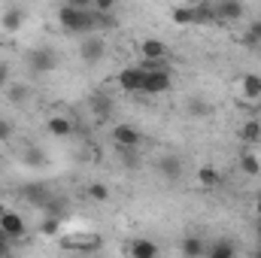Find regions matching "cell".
Segmentation results:
<instances>
[{
  "instance_id": "1",
  "label": "cell",
  "mask_w": 261,
  "mask_h": 258,
  "mask_svg": "<svg viewBox=\"0 0 261 258\" xmlns=\"http://www.w3.org/2000/svg\"><path fill=\"white\" fill-rule=\"evenodd\" d=\"M58 24L64 28L67 34L91 37V34H94V24H91V6H73V3H64V6L58 9Z\"/></svg>"
},
{
  "instance_id": "2",
  "label": "cell",
  "mask_w": 261,
  "mask_h": 258,
  "mask_svg": "<svg viewBox=\"0 0 261 258\" xmlns=\"http://www.w3.org/2000/svg\"><path fill=\"white\" fill-rule=\"evenodd\" d=\"M28 67H31V73H37V76L52 73V70L58 67V52L49 49V46H40V49H34V52L28 55Z\"/></svg>"
},
{
  "instance_id": "3",
  "label": "cell",
  "mask_w": 261,
  "mask_h": 258,
  "mask_svg": "<svg viewBox=\"0 0 261 258\" xmlns=\"http://www.w3.org/2000/svg\"><path fill=\"white\" fill-rule=\"evenodd\" d=\"M113 143H116L119 149H125V152H128V149L134 152V149H140L143 134L134 128V125H125V122H122V125H116V128H113Z\"/></svg>"
},
{
  "instance_id": "4",
  "label": "cell",
  "mask_w": 261,
  "mask_h": 258,
  "mask_svg": "<svg viewBox=\"0 0 261 258\" xmlns=\"http://www.w3.org/2000/svg\"><path fill=\"white\" fill-rule=\"evenodd\" d=\"M103 52H107V43L100 40V37H82V43H79V58L85 61V64H97L100 58H103Z\"/></svg>"
},
{
  "instance_id": "5",
  "label": "cell",
  "mask_w": 261,
  "mask_h": 258,
  "mask_svg": "<svg viewBox=\"0 0 261 258\" xmlns=\"http://www.w3.org/2000/svg\"><path fill=\"white\" fill-rule=\"evenodd\" d=\"M243 15H246V6L237 3V0H219L216 3V24L219 21H237Z\"/></svg>"
},
{
  "instance_id": "6",
  "label": "cell",
  "mask_w": 261,
  "mask_h": 258,
  "mask_svg": "<svg viewBox=\"0 0 261 258\" xmlns=\"http://www.w3.org/2000/svg\"><path fill=\"white\" fill-rule=\"evenodd\" d=\"M0 231L9 237V240H18V237H24V219L18 216V213H12V210H6V216L0 219Z\"/></svg>"
},
{
  "instance_id": "7",
  "label": "cell",
  "mask_w": 261,
  "mask_h": 258,
  "mask_svg": "<svg viewBox=\"0 0 261 258\" xmlns=\"http://www.w3.org/2000/svg\"><path fill=\"white\" fill-rule=\"evenodd\" d=\"M119 88L128 91V94L143 91V70H140V67H125V70L119 73Z\"/></svg>"
},
{
  "instance_id": "8",
  "label": "cell",
  "mask_w": 261,
  "mask_h": 258,
  "mask_svg": "<svg viewBox=\"0 0 261 258\" xmlns=\"http://www.w3.org/2000/svg\"><path fill=\"white\" fill-rule=\"evenodd\" d=\"M128 255L130 258H158V243L149 237H134L128 243Z\"/></svg>"
},
{
  "instance_id": "9",
  "label": "cell",
  "mask_w": 261,
  "mask_h": 258,
  "mask_svg": "<svg viewBox=\"0 0 261 258\" xmlns=\"http://www.w3.org/2000/svg\"><path fill=\"white\" fill-rule=\"evenodd\" d=\"M140 55H143V61H164V55H167V43L149 37V40L140 43Z\"/></svg>"
},
{
  "instance_id": "10",
  "label": "cell",
  "mask_w": 261,
  "mask_h": 258,
  "mask_svg": "<svg viewBox=\"0 0 261 258\" xmlns=\"http://www.w3.org/2000/svg\"><path fill=\"white\" fill-rule=\"evenodd\" d=\"M158 173L164 176V179H179L182 176V158L179 155H164V158H158Z\"/></svg>"
},
{
  "instance_id": "11",
  "label": "cell",
  "mask_w": 261,
  "mask_h": 258,
  "mask_svg": "<svg viewBox=\"0 0 261 258\" xmlns=\"http://www.w3.org/2000/svg\"><path fill=\"white\" fill-rule=\"evenodd\" d=\"M21 24H24V9H21V6H9V9L0 15V28L9 31V34H15Z\"/></svg>"
},
{
  "instance_id": "12",
  "label": "cell",
  "mask_w": 261,
  "mask_h": 258,
  "mask_svg": "<svg viewBox=\"0 0 261 258\" xmlns=\"http://www.w3.org/2000/svg\"><path fill=\"white\" fill-rule=\"evenodd\" d=\"M237 255V246H234V240H213L210 246H206V258H234Z\"/></svg>"
},
{
  "instance_id": "13",
  "label": "cell",
  "mask_w": 261,
  "mask_h": 258,
  "mask_svg": "<svg viewBox=\"0 0 261 258\" xmlns=\"http://www.w3.org/2000/svg\"><path fill=\"white\" fill-rule=\"evenodd\" d=\"M91 24H94V31H113V28H119V18L113 12H103V9L91 6Z\"/></svg>"
},
{
  "instance_id": "14",
  "label": "cell",
  "mask_w": 261,
  "mask_h": 258,
  "mask_svg": "<svg viewBox=\"0 0 261 258\" xmlns=\"http://www.w3.org/2000/svg\"><path fill=\"white\" fill-rule=\"evenodd\" d=\"M179 249H182V255L186 258H203L206 255V243H203V237H186L182 243H179Z\"/></svg>"
},
{
  "instance_id": "15",
  "label": "cell",
  "mask_w": 261,
  "mask_h": 258,
  "mask_svg": "<svg viewBox=\"0 0 261 258\" xmlns=\"http://www.w3.org/2000/svg\"><path fill=\"white\" fill-rule=\"evenodd\" d=\"M240 88H243V94H246L249 100H261V76L258 73H246V76L240 79Z\"/></svg>"
},
{
  "instance_id": "16",
  "label": "cell",
  "mask_w": 261,
  "mask_h": 258,
  "mask_svg": "<svg viewBox=\"0 0 261 258\" xmlns=\"http://www.w3.org/2000/svg\"><path fill=\"white\" fill-rule=\"evenodd\" d=\"M195 24H216V3H195Z\"/></svg>"
},
{
  "instance_id": "17",
  "label": "cell",
  "mask_w": 261,
  "mask_h": 258,
  "mask_svg": "<svg viewBox=\"0 0 261 258\" xmlns=\"http://www.w3.org/2000/svg\"><path fill=\"white\" fill-rule=\"evenodd\" d=\"M46 128L52 137H70L73 134V122L67 119V116H52L49 122H46Z\"/></svg>"
},
{
  "instance_id": "18",
  "label": "cell",
  "mask_w": 261,
  "mask_h": 258,
  "mask_svg": "<svg viewBox=\"0 0 261 258\" xmlns=\"http://www.w3.org/2000/svg\"><path fill=\"white\" fill-rule=\"evenodd\" d=\"M197 183H200L203 189H216V186L222 183V173H219L213 164H203V167L197 170Z\"/></svg>"
},
{
  "instance_id": "19",
  "label": "cell",
  "mask_w": 261,
  "mask_h": 258,
  "mask_svg": "<svg viewBox=\"0 0 261 258\" xmlns=\"http://www.w3.org/2000/svg\"><path fill=\"white\" fill-rule=\"evenodd\" d=\"M91 110H94L97 119H107V116L113 113V100H110L107 94H94V97H91Z\"/></svg>"
},
{
  "instance_id": "20",
  "label": "cell",
  "mask_w": 261,
  "mask_h": 258,
  "mask_svg": "<svg viewBox=\"0 0 261 258\" xmlns=\"http://www.w3.org/2000/svg\"><path fill=\"white\" fill-rule=\"evenodd\" d=\"M240 140H243L246 146H255L261 140V122H246V125L240 128Z\"/></svg>"
},
{
  "instance_id": "21",
  "label": "cell",
  "mask_w": 261,
  "mask_h": 258,
  "mask_svg": "<svg viewBox=\"0 0 261 258\" xmlns=\"http://www.w3.org/2000/svg\"><path fill=\"white\" fill-rule=\"evenodd\" d=\"M24 194H28V200H31V203H37V207H46V203L52 200L46 186H28V189H24Z\"/></svg>"
},
{
  "instance_id": "22",
  "label": "cell",
  "mask_w": 261,
  "mask_h": 258,
  "mask_svg": "<svg viewBox=\"0 0 261 258\" xmlns=\"http://www.w3.org/2000/svg\"><path fill=\"white\" fill-rule=\"evenodd\" d=\"M240 170H243V173H249V176H258V173H261L258 155H252V152H243V155H240Z\"/></svg>"
},
{
  "instance_id": "23",
  "label": "cell",
  "mask_w": 261,
  "mask_h": 258,
  "mask_svg": "<svg viewBox=\"0 0 261 258\" xmlns=\"http://www.w3.org/2000/svg\"><path fill=\"white\" fill-rule=\"evenodd\" d=\"M170 15L176 24H195V6H176Z\"/></svg>"
},
{
  "instance_id": "24",
  "label": "cell",
  "mask_w": 261,
  "mask_h": 258,
  "mask_svg": "<svg viewBox=\"0 0 261 258\" xmlns=\"http://www.w3.org/2000/svg\"><path fill=\"white\" fill-rule=\"evenodd\" d=\"M189 113L195 119H203V116H210V104L203 97H189Z\"/></svg>"
},
{
  "instance_id": "25",
  "label": "cell",
  "mask_w": 261,
  "mask_h": 258,
  "mask_svg": "<svg viewBox=\"0 0 261 258\" xmlns=\"http://www.w3.org/2000/svg\"><path fill=\"white\" fill-rule=\"evenodd\" d=\"M88 197H91L94 203H107V197H110V189H107L103 183H91V186H88Z\"/></svg>"
},
{
  "instance_id": "26",
  "label": "cell",
  "mask_w": 261,
  "mask_h": 258,
  "mask_svg": "<svg viewBox=\"0 0 261 258\" xmlns=\"http://www.w3.org/2000/svg\"><path fill=\"white\" fill-rule=\"evenodd\" d=\"M28 97V85H9V100L12 104H24Z\"/></svg>"
},
{
  "instance_id": "27",
  "label": "cell",
  "mask_w": 261,
  "mask_h": 258,
  "mask_svg": "<svg viewBox=\"0 0 261 258\" xmlns=\"http://www.w3.org/2000/svg\"><path fill=\"white\" fill-rule=\"evenodd\" d=\"M24 161H28V164H43L46 155H43L40 149H24Z\"/></svg>"
},
{
  "instance_id": "28",
  "label": "cell",
  "mask_w": 261,
  "mask_h": 258,
  "mask_svg": "<svg viewBox=\"0 0 261 258\" xmlns=\"http://www.w3.org/2000/svg\"><path fill=\"white\" fill-rule=\"evenodd\" d=\"M246 40H249L252 46H255V43H261V21H255V24L249 28V37H246Z\"/></svg>"
},
{
  "instance_id": "29",
  "label": "cell",
  "mask_w": 261,
  "mask_h": 258,
  "mask_svg": "<svg viewBox=\"0 0 261 258\" xmlns=\"http://www.w3.org/2000/svg\"><path fill=\"white\" fill-rule=\"evenodd\" d=\"M9 243H12V240H9V237H6V234L0 231V258L9 255Z\"/></svg>"
},
{
  "instance_id": "30",
  "label": "cell",
  "mask_w": 261,
  "mask_h": 258,
  "mask_svg": "<svg viewBox=\"0 0 261 258\" xmlns=\"http://www.w3.org/2000/svg\"><path fill=\"white\" fill-rule=\"evenodd\" d=\"M9 137H12V125L6 119H0V140H9Z\"/></svg>"
},
{
  "instance_id": "31",
  "label": "cell",
  "mask_w": 261,
  "mask_h": 258,
  "mask_svg": "<svg viewBox=\"0 0 261 258\" xmlns=\"http://www.w3.org/2000/svg\"><path fill=\"white\" fill-rule=\"evenodd\" d=\"M43 231H46V234H55V231H58V219H49V222L43 225Z\"/></svg>"
},
{
  "instance_id": "32",
  "label": "cell",
  "mask_w": 261,
  "mask_h": 258,
  "mask_svg": "<svg viewBox=\"0 0 261 258\" xmlns=\"http://www.w3.org/2000/svg\"><path fill=\"white\" fill-rule=\"evenodd\" d=\"M6 82H9V70H6V67L0 64V88H3Z\"/></svg>"
},
{
  "instance_id": "33",
  "label": "cell",
  "mask_w": 261,
  "mask_h": 258,
  "mask_svg": "<svg viewBox=\"0 0 261 258\" xmlns=\"http://www.w3.org/2000/svg\"><path fill=\"white\" fill-rule=\"evenodd\" d=\"M255 243L261 246V219H255Z\"/></svg>"
},
{
  "instance_id": "34",
  "label": "cell",
  "mask_w": 261,
  "mask_h": 258,
  "mask_svg": "<svg viewBox=\"0 0 261 258\" xmlns=\"http://www.w3.org/2000/svg\"><path fill=\"white\" fill-rule=\"evenodd\" d=\"M255 216H258V219H261V194H258V197H255Z\"/></svg>"
},
{
  "instance_id": "35",
  "label": "cell",
  "mask_w": 261,
  "mask_h": 258,
  "mask_svg": "<svg viewBox=\"0 0 261 258\" xmlns=\"http://www.w3.org/2000/svg\"><path fill=\"white\" fill-rule=\"evenodd\" d=\"M252 258H261V246H255V252H252Z\"/></svg>"
},
{
  "instance_id": "36",
  "label": "cell",
  "mask_w": 261,
  "mask_h": 258,
  "mask_svg": "<svg viewBox=\"0 0 261 258\" xmlns=\"http://www.w3.org/2000/svg\"><path fill=\"white\" fill-rule=\"evenodd\" d=\"M3 216H6V207H3V203H0V219H3Z\"/></svg>"
}]
</instances>
